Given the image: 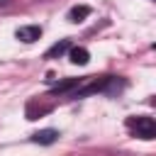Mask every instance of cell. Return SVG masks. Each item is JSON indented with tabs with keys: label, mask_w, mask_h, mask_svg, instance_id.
Returning a JSON list of instances; mask_svg holds the SVG:
<instances>
[{
	"label": "cell",
	"mask_w": 156,
	"mask_h": 156,
	"mask_svg": "<svg viewBox=\"0 0 156 156\" xmlns=\"http://www.w3.org/2000/svg\"><path fill=\"white\" fill-rule=\"evenodd\" d=\"M88 61H90L88 49H83V46H73V49H71V63H76V66H85Z\"/></svg>",
	"instance_id": "4"
},
{
	"label": "cell",
	"mask_w": 156,
	"mask_h": 156,
	"mask_svg": "<svg viewBox=\"0 0 156 156\" xmlns=\"http://www.w3.org/2000/svg\"><path fill=\"white\" fill-rule=\"evenodd\" d=\"M127 129H129L134 136L146 139V141L156 136V122H154V117H146V115L129 117V119H127Z\"/></svg>",
	"instance_id": "1"
},
{
	"label": "cell",
	"mask_w": 156,
	"mask_h": 156,
	"mask_svg": "<svg viewBox=\"0 0 156 156\" xmlns=\"http://www.w3.org/2000/svg\"><path fill=\"white\" fill-rule=\"evenodd\" d=\"M39 37H41V27H37V24H24V27H20V29H17V39H20V41H24V44L37 41Z\"/></svg>",
	"instance_id": "2"
},
{
	"label": "cell",
	"mask_w": 156,
	"mask_h": 156,
	"mask_svg": "<svg viewBox=\"0 0 156 156\" xmlns=\"http://www.w3.org/2000/svg\"><path fill=\"white\" fill-rule=\"evenodd\" d=\"M58 139V132L56 129H41V132H34L32 134V141L34 144H54Z\"/></svg>",
	"instance_id": "3"
},
{
	"label": "cell",
	"mask_w": 156,
	"mask_h": 156,
	"mask_svg": "<svg viewBox=\"0 0 156 156\" xmlns=\"http://www.w3.org/2000/svg\"><path fill=\"white\" fill-rule=\"evenodd\" d=\"M66 49H68V41L63 39V41H58V44H54V46H51V49L46 51V58H54V56H61V54H63Z\"/></svg>",
	"instance_id": "6"
},
{
	"label": "cell",
	"mask_w": 156,
	"mask_h": 156,
	"mask_svg": "<svg viewBox=\"0 0 156 156\" xmlns=\"http://www.w3.org/2000/svg\"><path fill=\"white\" fill-rule=\"evenodd\" d=\"M88 15H90V7H88V5H78V7H73V10L68 12V20H71V22H83Z\"/></svg>",
	"instance_id": "5"
}]
</instances>
